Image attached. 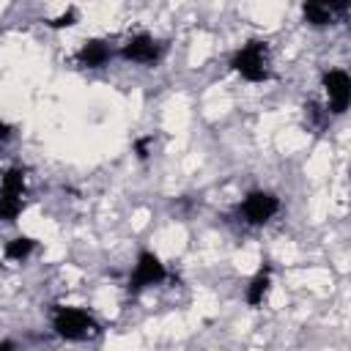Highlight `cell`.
I'll return each mask as SVG.
<instances>
[{
	"mask_svg": "<svg viewBox=\"0 0 351 351\" xmlns=\"http://www.w3.org/2000/svg\"><path fill=\"white\" fill-rule=\"evenodd\" d=\"M77 22H80V11H77L74 5H69V8H63L58 16L47 19V25H49L52 30H66V27H74Z\"/></svg>",
	"mask_w": 351,
	"mask_h": 351,
	"instance_id": "obj_12",
	"label": "cell"
},
{
	"mask_svg": "<svg viewBox=\"0 0 351 351\" xmlns=\"http://www.w3.org/2000/svg\"><path fill=\"white\" fill-rule=\"evenodd\" d=\"M27 206V170L14 165L0 173V222H14Z\"/></svg>",
	"mask_w": 351,
	"mask_h": 351,
	"instance_id": "obj_3",
	"label": "cell"
},
{
	"mask_svg": "<svg viewBox=\"0 0 351 351\" xmlns=\"http://www.w3.org/2000/svg\"><path fill=\"white\" fill-rule=\"evenodd\" d=\"M0 351H22L14 337H0Z\"/></svg>",
	"mask_w": 351,
	"mask_h": 351,
	"instance_id": "obj_13",
	"label": "cell"
},
{
	"mask_svg": "<svg viewBox=\"0 0 351 351\" xmlns=\"http://www.w3.org/2000/svg\"><path fill=\"white\" fill-rule=\"evenodd\" d=\"M271 285H274L271 266H261V269L250 277V282H247V288H244V302H247V307H261V304L269 299Z\"/></svg>",
	"mask_w": 351,
	"mask_h": 351,
	"instance_id": "obj_10",
	"label": "cell"
},
{
	"mask_svg": "<svg viewBox=\"0 0 351 351\" xmlns=\"http://www.w3.org/2000/svg\"><path fill=\"white\" fill-rule=\"evenodd\" d=\"M36 247H38V241H36L33 236L19 233V236H14V239L5 241L3 258H5V261H27V258L36 252Z\"/></svg>",
	"mask_w": 351,
	"mask_h": 351,
	"instance_id": "obj_11",
	"label": "cell"
},
{
	"mask_svg": "<svg viewBox=\"0 0 351 351\" xmlns=\"http://www.w3.org/2000/svg\"><path fill=\"white\" fill-rule=\"evenodd\" d=\"M11 134H14V126H11V123H5V121H0V143H3V140H8Z\"/></svg>",
	"mask_w": 351,
	"mask_h": 351,
	"instance_id": "obj_14",
	"label": "cell"
},
{
	"mask_svg": "<svg viewBox=\"0 0 351 351\" xmlns=\"http://www.w3.org/2000/svg\"><path fill=\"white\" fill-rule=\"evenodd\" d=\"M49 326L63 343H90L101 335V321L80 304H52Z\"/></svg>",
	"mask_w": 351,
	"mask_h": 351,
	"instance_id": "obj_2",
	"label": "cell"
},
{
	"mask_svg": "<svg viewBox=\"0 0 351 351\" xmlns=\"http://www.w3.org/2000/svg\"><path fill=\"white\" fill-rule=\"evenodd\" d=\"M115 58L134 63V66H156L165 58V44L151 30L140 27L121 38V44L115 47Z\"/></svg>",
	"mask_w": 351,
	"mask_h": 351,
	"instance_id": "obj_4",
	"label": "cell"
},
{
	"mask_svg": "<svg viewBox=\"0 0 351 351\" xmlns=\"http://www.w3.org/2000/svg\"><path fill=\"white\" fill-rule=\"evenodd\" d=\"M321 93L326 101V110L332 115H343L351 107V74L340 66H332L321 74Z\"/></svg>",
	"mask_w": 351,
	"mask_h": 351,
	"instance_id": "obj_7",
	"label": "cell"
},
{
	"mask_svg": "<svg viewBox=\"0 0 351 351\" xmlns=\"http://www.w3.org/2000/svg\"><path fill=\"white\" fill-rule=\"evenodd\" d=\"M167 277H170V271H167V263L162 261V255L154 252V250H140L132 269H129L126 291L129 293H143L154 285H162Z\"/></svg>",
	"mask_w": 351,
	"mask_h": 351,
	"instance_id": "obj_5",
	"label": "cell"
},
{
	"mask_svg": "<svg viewBox=\"0 0 351 351\" xmlns=\"http://www.w3.org/2000/svg\"><path fill=\"white\" fill-rule=\"evenodd\" d=\"M348 3H326V0H310L302 3V22L307 27H332L348 14Z\"/></svg>",
	"mask_w": 351,
	"mask_h": 351,
	"instance_id": "obj_9",
	"label": "cell"
},
{
	"mask_svg": "<svg viewBox=\"0 0 351 351\" xmlns=\"http://www.w3.org/2000/svg\"><path fill=\"white\" fill-rule=\"evenodd\" d=\"M280 211H282L280 195L271 192V189H261V186H258V189H250V192L241 197V203H239V217H241V222L250 225V228H263V225H269Z\"/></svg>",
	"mask_w": 351,
	"mask_h": 351,
	"instance_id": "obj_6",
	"label": "cell"
},
{
	"mask_svg": "<svg viewBox=\"0 0 351 351\" xmlns=\"http://www.w3.org/2000/svg\"><path fill=\"white\" fill-rule=\"evenodd\" d=\"M230 71L250 82V85H263L274 77V52L266 38H247L241 47L233 49L230 55Z\"/></svg>",
	"mask_w": 351,
	"mask_h": 351,
	"instance_id": "obj_1",
	"label": "cell"
},
{
	"mask_svg": "<svg viewBox=\"0 0 351 351\" xmlns=\"http://www.w3.org/2000/svg\"><path fill=\"white\" fill-rule=\"evenodd\" d=\"M115 58V47L107 41V38H99V36H93V38H85L77 49H74V55H71V63L77 66V69H101V66H107L110 60Z\"/></svg>",
	"mask_w": 351,
	"mask_h": 351,
	"instance_id": "obj_8",
	"label": "cell"
}]
</instances>
